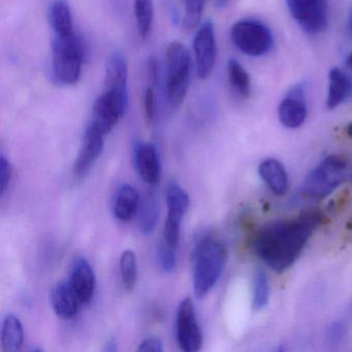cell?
I'll return each mask as SVG.
<instances>
[{"instance_id": "cell-1", "label": "cell", "mask_w": 352, "mask_h": 352, "mask_svg": "<svg viewBox=\"0 0 352 352\" xmlns=\"http://www.w3.org/2000/svg\"><path fill=\"white\" fill-rule=\"evenodd\" d=\"M318 222L319 216L314 214L270 222L255 234V253L275 271H285L300 257Z\"/></svg>"}, {"instance_id": "cell-2", "label": "cell", "mask_w": 352, "mask_h": 352, "mask_svg": "<svg viewBox=\"0 0 352 352\" xmlns=\"http://www.w3.org/2000/svg\"><path fill=\"white\" fill-rule=\"evenodd\" d=\"M193 259V290L203 298L216 285L228 261L226 244L213 234H204L195 244Z\"/></svg>"}, {"instance_id": "cell-3", "label": "cell", "mask_w": 352, "mask_h": 352, "mask_svg": "<svg viewBox=\"0 0 352 352\" xmlns=\"http://www.w3.org/2000/svg\"><path fill=\"white\" fill-rule=\"evenodd\" d=\"M351 175L352 170L345 160L337 155L327 156L307 175L300 186V195L311 199H323L331 195Z\"/></svg>"}, {"instance_id": "cell-4", "label": "cell", "mask_w": 352, "mask_h": 352, "mask_svg": "<svg viewBox=\"0 0 352 352\" xmlns=\"http://www.w3.org/2000/svg\"><path fill=\"white\" fill-rule=\"evenodd\" d=\"M85 46L77 34L55 36L52 43V72L63 85H75L81 77Z\"/></svg>"}, {"instance_id": "cell-5", "label": "cell", "mask_w": 352, "mask_h": 352, "mask_svg": "<svg viewBox=\"0 0 352 352\" xmlns=\"http://www.w3.org/2000/svg\"><path fill=\"white\" fill-rule=\"evenodd\" d=\"M191 57L184 45L172 42L166 50V92L168 104L178 108L186 98L190 81Z\"/></svg>"}, {"instance_id": "cell-6", "label": "cell", "mask_w": 352, "mask_h": 352, "mask_svg": "<svg viewBox=\"0 0 352 352\" xmlns=\"http://www.w3.org/2000/svg\"><path fill=\"white\" fill-rule=\"evenodd\" d=\"M230 38L236 49L250 57L267 55L274 46L271 30L255 19L240 20L232 25Z\"/></svg>"}, {"instance_id": "cell-7", "label": "cell", "mask_w": 352, "mask_h": 352, "mask_svg": "<svg viewBox=\"0 0 352 352\" xmlns=\"http://www.w3.org/2000/svg\"><path fill=\"white\" fill-rule=\"evenodd\" d=\"M129 90H104L94 102L92 124L104 135L113 131L129 108Z\"/></svg>"}, {"instance_id": "cell-8", "label": "cell", "mask_w": 352, "mask_h": 352, "mask_svg": "<svg viewBox=\"0 0 352 352\" xmlns=\"http://www.w3.org/2000/svg\"><path fill=\"white\" fill-rule=\"evenodd\" d=\"M288 11L306 34H322L329 22V0H286Z\"/></svg>"}, {"instance_id": "cell-9", "label": "cell", "mask_w": 352, "mask_h": 352, "mask_svg": "<svg viewBox=\"0 0 352 352\" xmlns=\"http://www.w3.org/2000/svg\"><path fill=\"white\" fill-rule=\"evenodd\" d=\"M176 337L183 351H199L203 346V333L197 322L195 304L190 298H185L177 310Z\"/></svg>"}, {"instance_id": "cell-10", "label": "cell", "mask_w": 352, "mask_h": 352, "mask_svg": "<svg viewBox=\"0 0 352 352\" xmlns=\"http://www.w3.org/2000/svg\"><path fill=\"white\" fill-rule=\"evenodd\" d=\"M197 72L201 80H207L213 72L217 56L213 22L206 21L197 30L193 41Z\"/></svg>"}, {"instance_id": "cell-11", "label": "cell", "mask_w": 352, "mask_h": 352, "mask_svg": "<svg viewBox=\"0 0 352 352\" xmlns=\"http://www.w3.org/2000/svg\"><path fill=\"white\" fill-rule=\"evenodd\" d=\"M280 122L286 129H296L302 126L308 116L306 100V84L292 86L278 108Z\"/></svg>"}, {"instance_id": "cell-12", "label": "cell", "mask_w": 352, "mask_h": 352, "mask_svg": "<svg viewBox=\"0 0 352 352\" xmlns=\"http://www.w3.org/2000/svg\"><path fill=\"white\" fill-rule=\"evenodd\" d=\"M104 146V133L90 122L84 135L81 149L74 164V174L77 178L82 179L87 176L96 160L102 155Z\"/></svg>"}, {"instance_id": "cell-13", "label": "cell", "mask_w": 352, "mask_h": 352, "mask_svg": "<svg viewBox=\"0 0 352 352\" xmlns=\"http://www.w3.org/2000/svg\"><path fill=\"white\" fill-rule=\"evenodd\" d=\"M133 162L142 180L150 186H155L162 178V162L154 144L139 141L133 147Z\"/></svg>"}, {"instance_id": "cell-14", "label": "cell", "mask_w": 352, "mask_h": 352, "mask_svg": "<svg viewBox=\"0 0 352 352\" xmlns=\"http://www.w3.org/2000/svg\"><path fill=\"white\" fill-rule=\"evenodd\" d=\"M69 283L83 306L90 304L96 289V277L87 259L79 257L74 261Z\"/></svg>"}, {"instance_id": "cell-15", "label": "cell", "mask_w": 352, "mask_h": 352, "mask_svg": "<svg viewBox=\"0 0 352 352\" xmlns=\"http://www.w3.org/2000/svg\"><path fill=\"white\" fill-rule=\"evenodd\" d=\"M51 305L57 316L63 319L75 318L82 302L72 287L69 280L59 281L51 292Z\"/></svg>"}, {"instance_id": "cell-16", "label": "cell", "mask_w": 352, "mask_h": 352, "mask_svg": "<svg viewBox=\"0 0 352 352\" xmlns=\"http://www.w3.org/2000/svg\"><path fill=\"white\" fill-rule=\"evenodd\" d=\"M351 98V76L339 67H333L329 74V89L325 100L327 110H335Z\"/></svg>"}, {"instance_id": "cell-17", "label": "cell", "mask_w": 352, "mask_h": 352, "mask_svg": "<svg viewBox=\"0 0 352 352\" xmlns=\"http://www.w3.org/2000/svg\"><path fill=\"white\" fill-rule=\"evenodd\" d=\"M141 197L135 187L123 184L119 187L113 201V213L119 221L129 222L139 213Z\"/></svg>"}, {"instance_id": "cell-18", "label": "cell", "mask_w": 352, "mask_h": 352, "mask_svg": "<svg viewBox=\"0 0 352 352\" xmlns=\"http://www.w3.org/2000/svg\"><path fill=\"white\" fill-rule=\"evenodd\" d=\"M259 175L263 182L276 195H284L289 188L287 172L281 162L267 158L259 164Z\"/></svg>"}, {"instance_id": "cell-19", "label": "cell", "mask_w": 352, "mask_h": 352, "mask_svg": "<svg viewBox=\"0 0 352 352\" xmlns=\"http://www.w3.org/2000/svg\"><path fill=\"white\" fill-rule=\"evenodd\" d=\"M127 63L121 53L115 52L109 59L104 75V90L127 89Z\"/></svg>"}, {"instance_id": "cell-20", "label": "cell", "mask_w": 352, "mask_h": 352, "mask_svg": "<svg viewBox=\"0 0 352 352\" xmlns=\"http://www.w3.org/2000/svg\"><path fill=\"white\" fill-rule=\"evenodd\" d=\"M24 342L23 325L17 316L7 315L1 327V349L6 352L21 350Z\"/></svg>"}, {"instance_id": "cell-21", "label": "cell", "mask_w": 352, "mask_h": 352, "mask_svg": "<svg viewBox=\"0 0 352 352\" xmlns=\"http://www.w3.org/2000/svg\"><path fill=\"white\" fill-rule=\"evenodd\" d=\"M49 22L56 36L74 34L73 16L71 8L65 0H55L49 9Z\"/></svg>"}, {"instance_id": "cell-22", "label": "cell", "mask_w": 352, "mask_h": 352, "mask_svg": "<svg viewBox=\"0 0 352 352\" xmlns=\"http://www.w3.org/2000/svg\"><path fill=\"white\" fill-rule=\"evenodd\" d=\"M228 83L234 94L242 100H247L251 94V79L246 69L236 59L228 63Z\"/></svg>"}, {"instance_id": "cell-23", "label": "cell", "mask_w": 352, "mask_h": 352, "mask_svg": "<svg viewBox=\"0 0 352 352\" xmlns=\"http://www.w3.org/2000/svg\"><path fill=\"white\" fill-rule=\"evenodd\" d=\"M140 230L143 234H151L155 230L160 218V204L154 193H148L141 201L139 213Z\"/></svg>"}, {"instance_id": "cell-24", "label": "cell", "mask_w": 352, "mask_h": 352, "mask_svg": "<svg viewBox=\"0 0 352 352\" xmlns=\"http://www.w3.org/2000/svg\"><path fill=\"white\" fill-rule=\"evenodd\" d=\"M166 201L168 212L184 217L189 208V195L176 181H170L166 188Z\"/></svg>"}, {"instance_id": "cell-25", "label": "cell", "mask_w": 352, "mask_h": 352, "mask_svg": "<svg viewBox=\"0 0 352 352\" xmlns=\"http://www.w3.org/2000/svg\"><path fill=\"white\" fill-rule=\"evenodd\" d=\"M135 16L140 38L146 40L150 36L153 24L154 8L152 0H135Z\"/></svg>"}, {"instance_id": "cell-26", "label": "cell", "mask_w": 352, "mask_h": 352, "mask_svg": "<svg viewBox=\"0 0 352 352\" xmlns=\"http://www.w3.org/2000/svg\"><path fill=\"white\" fill-rule=\"evenodd\" d=\"M120 274L127 292H133L138 282L137 256L133 250L123 251L120 257Z\"/></svg>"}, {"instance_id": "cell-27", "label": "cell", "mask_w": 352, "mask_h": 352, "mask_svg": "<svg viewBox=\"0 0 352 352\" xmlns=\"http://www.w3.org/2000/svg\"><path fill=\"white\" fill-rule=\"evenodd\" d=\"M270 300V281L265 272L257 271L253 280V309L263 310Z\"/></svg>"}, {"instance_id": "cell-28", "label": "cell", "mask_w": 352, "mask_h": 352, "mask_svg": "<svg viewBox=\"0 0 352 352\" xmlns=\"http://www.w3.org/2000/svg\"><path fill=\"white\" fill-rule=\"evenodd\" d=\"M182 216L168 213L164 222V236L162 242L173 248H178L180 241V228L182 223Z\"/></svg>"}, {"instance_id": "cell-29", "label": "cell", "mask_w": 352, "mask_h": 352, "mask_svg": "<svg viewBox=\"0 0 352 352\" xmlns=\"http://www.w3.org/2000/svg\"><path fill=\"white\" fill-rule=\"evenodd\" d=\"M184 3V28L193 30L199 25L205 10L206 0H183Z\"/></svg>"}, {"instance_id": "cell-30", "label": "cell", "mask_w": 352, "mask_h": 352, "mask_svg": "<svg viewBox=\"0 0 352 352\" xmlns=\"http://www.w3.org/2000/svg\"><path fill=\"white\" fill-rule=\"evenodd\" d=\"M177 249L160 243L158 256H160V263L162 270L166 273H173L177 269Z\"/></svg>"}, {"instance_id": "cell-31", "label": "cell", "mask_w": 352, "mask_h": 352, "mask_svg": "<svg viewBox=\"0 0 352 352\" xmlns=\"http://www.w3.org/2000/svg\"><path fill=\"white\" fill-rule=\"evenodd\" d=\"M12 175H13V170H12L11 164L3 154L0 156V193L1 195H5L6 191L9 188Z\"/></svg>"}, {"instance_id": "cell-32", "label": "cell", "mask_w": 352, "mask_h": 352, "mask_svg": "<svg viewBox=\"0 0 352 352\" xmlns=\"http://www.w3.org/2000/svg\"><path fill=\"white\" fill-rule=\"evenodd\" d=\"M347 335V329L341 321L331 323L327 329V339L331 344L341 343Z\"/></svg>"}, {"instance_id": "cell-33", "label": "cell", "mask_w": 352, "mask_h": 352, "mask_svg": "<svg viewBox=\"0 0 352 352\" xmlns=\"http://www.w3.org/2000/svg\"><path fill=\"white\" fill-rule=\"evenodd\" d=\"M144 111H145L148 122H153L155 118V98H154V90L152 87H148L146 89L145 96H144Z\"/></svg>"}, {"instance_id": "cell-34", "label": "cell", "mask_w": 352, "mask_h": 352, "mask_svg": "<svg viewBox=\"0 0 352 352\" xmlns=\"http://www.w3.org/2000/svg\"><path fill=\"white\" fill-rule=\"evenodd\" d=\"M138 351L142 352H162L164 351V343L157 337L146 338L140 343Z\"/></svg>"}, {"instance_id": "cell-35", "label": "cell", "mask_w": 352, "mask_h": 352, "mask_svg": "<svg viewBox=\"0 0 352 352\" xmlns=\"http://www.w3.org/2000/svg\"><path fill=\"white\" fill-rule=\"evenodd\" d=\"M148 72H149L150 80L155 85L158 82V65L157 61L154 57H151L148 63Z\"/></svg>"}, {"instance_id": "cell-36", "label": "cell", "mask_w": 352, "mask_h": 352, "mask_svg": "<svg viewBox=\"0 0 352 352\" xmlns=\"http://www.w3.org/2000/svg\"><path fill=\"white\" fill-rule=\"evenodd\" d=\"M346 30H347V34L350 40H352V8H350L349 11H348Z\"/></svg>"}, {"instance_id": "cell-37", "label": "cell", "mask_w": 352, "mask_h": 352, "mask_svg": "<svg viewBox=\"0 0 352 352\" xmlns=\"http://www.w3.org/2000/svg\"><path fill=\"white\" fill-rule=\"evenodd\" d=\"M104 351L108 352H116L118 351V345H117V341L115 339L108 340L107 342L106 347H104Z\"/></svg>"}, {"instance_id": "cell-38", "label": "cell", "mask_w": 352, "mask_h": 352, "mask_svg": "<svg viewBox=\"0 0 352 352\" xmlns=\"http://www.w3.org/2000/svg\"><path fill=\"white\" fill-rule=\"evenodd\" d=\"M230 0H215V5L218 9H224L230 5Z\"/></svg>"}, {"instance_id": "cell-39", "label": "cell", "mask_w": 352, "mask_h": 352, "mask_svg": "<svg viewBox=\"0 0 352 352\" xmlns=\"http://www.w3.org/2000/svg\"><path fill=\"white\" fill-rule=\"evenodd\" d=\"M345 65L346 67H349L350 69H352V52L346 57L345 59Z\"/></svg>"}, {"instance_id": "cell-40", "label": "cell", "mask_w": 352, "mask_h": 352, "mask_svg": "<svg viewBox=\"0 0 352 352\" xmlns=\"http://www.w3.org/2000/svg\"><path fill=\"white\" fill-rule=\"evenodd\" d=\"M347 133H348V135H349V137L352 138V123H350V124L348 125Z\"/></svg>"}]
</instances>
